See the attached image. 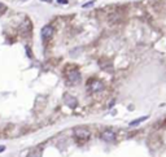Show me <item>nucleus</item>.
<instances>
[{
  "label": "nucleus",
  "mask_w": 166,
  "mask_h": 157,
  "mask_svg": "<svg viewBox=\"0 0 166 157\" xmlns=\"http://www.w3.org/2000/svg\"><path fill=\"white\" fill-rule=\"evenodd\" d=\"M87 88L90 92H92V94H96V92H100L104 90V84L101 81H97V79H92L90 82V83L87 84Z\"/></svg>",
  "instance_id": "f257e3e1"
},
{
  "label": "nucleus",
  "mask_w": 166,
  "mask_h": 157,
  "mask_svg": "<svg viewBox=\"0 0 166 157\" xmlns=\"http://www.w3.org/2000/svg\"><path fill=\"white\" fill-rule=\"evenodd\" d=\"M66 78H68L69 83L72 84H77L80 82V73L78 69H72L66 73Z\"/></svg>",
  "instance_id": "f03ea898"
},
{
  "label": "nucleus",
  "mask_w": 166,
  "mask_h": 157,
  "mask_svg": "<svg viewBox=\"0 0 166 157\" xmlns=\"http://www.w3.org/2000/svg\"><path fill=\"white\" fill-rule=\"evenodd\" d=\"M74 135H75L77 139H80V140H86L91 136V133L90 130L86 127H77L74 128Z\"/></svg>",
  "instance_id": "7ed1b4c3"
},
{
  "label": "nucleus",
  "mask_w": 166,
  "mask_h": 157,
  "mask_svg": "<svg viewBox=\"0 0 166 157\" xmlns=\"http://www.w3.org/2000/svg\"><path fill=\"white\" fill-rule=\"evenodd\" d=\"M101 139H103L104 142H107V143H113L116 140V134H114V131H112V130H105L101 133Z\"/></svg>",
  "instance_id": "20e7f679"
},
{
  "label": "nucleus",
  "mask_w": 166,
  "mask_h": 157,
  "mask_svg": "<svg viewBox=\"0 0 166 157\" xmlns=\"http://www.w3.org/2000/svg\"><path fill=\"white\" fill-rule=\"evenodd\" d=\"M64 100H65V104L69 106V108H77V105H78V100H77L74 96L72 95H65V98H64Z\"/></svg>",
  "instance_id": "39448f33"
},
{
  "label": "nucleus",
  "mask_w": 166,
  "mask_h": 157,
  "mask_svg": "<svg viewBox=\"0 0 166 157\" xmlns=\"http://www.w3.org/2000/svg\"><path fill=\"white\" fill-rule=\"evenodd\" d=\"M40 35H42V38H43V39H48V38H51L52 35H53V27H52V26H49V25H47V26H44L43 29H42V31H40Z\"/></svg>",
  "instance_id": "423d86ee"
},
{
  "label": "nucleus",
  "mask_w": 166,
  "mask_h": 157,
  "mask_svg": "<svg viewBox=\"0 0 166 157\" xmlns=\"http://www.w3.org/2000/svg\"><path fill=\"white\" fill-rule=\"evenodd\" d=\"M147 118H148V117L144 116V117H140V118H137V120H134V121H131V122H130V126H136V125L144 122V121H146Z\"/></svg>",
  "instance_id": "0eeeda50"
},
{
  "label": "nucleus",
  "mask_w": 166,
  "mask_h": 157,
  "mask_svg": "<svg viewBox=\"0 0 166 157\" xmlns=\"http://www.w3.org/2000/svg\"><path fill=\"white\" fill-rule=\"evenodd\" d=\"M95 4V0H91V1H87V3H84V4L82 5V8H91V7H92Z\"/></svg>",
  "instance_id": "6e6552de"
},
{
  "label": "nucleus",
  "mask_w": 166,
  "mask_h": 157,
  "mask_svg": "<svg viewBox=\"0 0 166 157\" xmlns=\"http://www.w3.org/2000/svg\"><path fill=\"white\" fill-rule=\"evenodd\" d=\"M26 52H27V56H29L30 59H31V57H33V53H31V49H30L29 47H26Z\"/></svg>",
  "instance_id": "1a4fd4ad"
},
{
  "label": "nucleus",
  "mask_w": 166,
  "mask_h": 157,
  "mask_svg": "<svg viewBox=\"0 0 166 157\" xmlns=\"http://www.w3.org/2000/svg\"><path fill=\"white\" fill-rule=\"evenodd\" d=\"M57 3H59V4H68V0H57Z\"/></svg>",
  "instance_id": "9d476101"
},
{
  "label": "nucleus",
  "mask_w": 166,
  "mask_h": 157,
  "mask_svg": "<svg viewBox=\"0 0 166 157\" xmlns=\"http://www.w3.org/2000/svg\"><path fill=\"white\" fill-rule=\"evenodd\" d=\"M5 9H7V8L4 7V4H1V3H0V12H4Z\"/></svg>",
  "instance_id": "9b49d317"
},
{
  "label": "nucleus",
  "mask_w": 166,
  "mask_h": 157,
  "mask_svg": "<svg viewBox=\"0 0 166 157\" xmlns=\"http://www.w3.org/2000/svg\"><path fill=\"white\" fill-rule=\"evenodd\" d=\"M5 151V145H0V153Z\"/></svg>",
  "instance_id": "f8f14e48"
},
{
  "label": "nucleus",
  "mask_w": 166,
  "mask_h": 157,
  "mask_svg": "<svg viewBox=\"0 0 166 157\" xmlns=\"http://www.w3.org/2000/svg\"><path fill=\"white\" fill-rule=\"evenodd\" d=\"M42 1H45V3H52V0H42Z\"/></svg>",
  "instance_id": "ddd939ff"
},
{
  "label": "nucleus",
  "mask_w": 166,
  "mask_h": 157,
  "mask_svg": "<svg viewBox=\"0 0 166 157\" xmlns=\"http://www.w3.org/2000/svg\"><path fill=\"white\" fill-rule=\"evenodd\" d=\"M21 1H26V0H21Z\"/></svg>",
  "instance_id": "4468645a"
}]
</instances>
